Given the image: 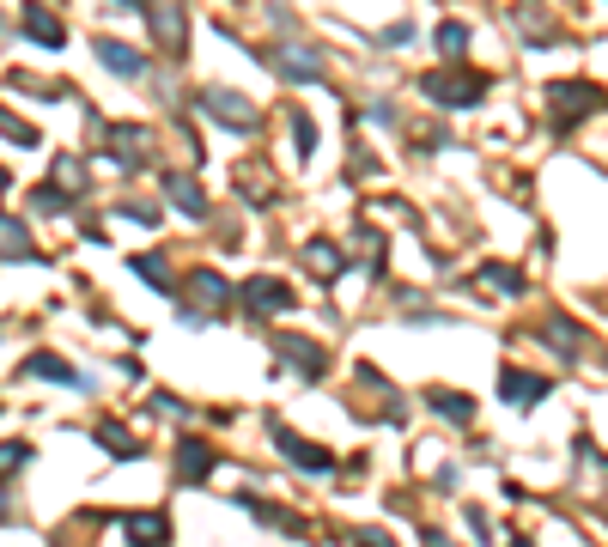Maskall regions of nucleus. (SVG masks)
I'll return each mask as SVG.
<instances>
[{
  "mask_svg": "<svg viewBox=\"0 0 608 547\" xmlns=\"http://www.w3.org/2000/svg\"><path fill=\"white\" fill-rule=\"evenodd\" d=\"M426 547H450V541H444V535H438V529H426Z\"/></svg>",
  "mask_w": 608,
  "mask_h": 547,
  "instance_id": "32",
  "label": "nucleus"
},
{
  "mask_svg": "<svg viewBox=\"0 0 608 547\" xmlns=\"http://www.w3.org/2000/svg\"><path fill=\"white\" fill-rule=\"evenodd\" d=\"M0 134L19 140V146H37V128H25V122H19V116H7V110H0Z\"/></svg>",
  "mask_w": 608,
  "mask_h": 547,
  "instance_id": "28",
  "label": "nucleus"
},
{
  "mask_svg": "<svg viewBox=\"0 0 608 547\" xmlns=\"http://www.w3.org/2000/svg\"><path fill=\"white\" fill-rule=\"evenodd\" d=\"M183 292H189L183 323H207V317H219V310L232 304V280H225L219 268H195V274L183 280Z\"/></svg>",
  "mask_w": 608,
  "mask_h": 547,
  "instance_id": "2",
  "label": "nucleus"
},
{
  "mask_svg": "<svg viewBox=\"0 0 608 547\" xmlns=\"http://www.w3.org/2000/svg\"><path fill=\"white\" fill-rule=\"evenodd\" d=\"M19 31H25L31 43H43V49H61V43H67L61 19H55L49 7H25V13H19Z\"/></svg>",
  "mask_w": 608,
  "mask_h": 547,
  "instance_id": "14",
  "label": "nucleus"
},
{
  "mask_svg": "<svg viewBox=\"0 0 608 547\" xmlns=\"http://www.w3.org/2000/svg\"><path fill=\"white\" fill-rule=\"evenodd\" d=\"M256 61H262V67H274L280 80H292V86H317V80H323V55H317V49H298V43L262 49Z\"/></svg>",
  "mask_w": 608,
  "mask_h": 547,
  "instance_id": "5",
  "label": "nucleus"
},
{
  "mask_svg": "<svg viewBox=\"0 0 608 547\" xmlns=\"http://www.w3.org/2000/svg\"><path fill=\"white\" fill-rule=\"evenodd\" d=\"M140 19H152V31H159V43L183 49V13H177V7H152V0H146V13H140Z\"/></svg>",
  "mask_w": 608,
  "mask_h": 547,
  "instance_id": "19",
  "label": "nucleus"
},
{
  "mask_svg": "<svg viewBox=\"0 0 608 547\" xmlns=\"http://www.w3.org/2000/svg\"><path fill=\"white\" fill-rule=\"evenodd\" d=\"M548 110H554V122H560V128H572V122H584V116L608 110V92H602V86H590V80H554V86H548Z\"/></svg>",
  "mask_w": 608,
  "mask_h": 547,
  "instance_id": "1",
  "label": "nucleus"
},
{
  "mask_svg": "<svg viewBox=\"0 0 608 547\" xmlns=\"http://www.w3.org/2000/svg\"><path fill=\"white\" fill-rule=\"evenodd\" d=\"M31 462V444H0V475H19Z\"/></svg>",
  "mask_w": 608,
  "mask_h": 547,
  "instance_id": "27",
  "label": "nucleus"
},
{
  "mask_svg": "<svg viewBox=\"0 0 608 547\" xmlns=\"http://www.w3.org/2000/svg\"><path fill=\"white\" fill-rule=\"evenodd\" d=\"M304 262H311L323 280H335V274L347 268V262H341V250H335V244H323V238H311V244H304Z\"/></svg>",
  "mask_w": 608,
  "mask_h": 547,
  "instance_id": "21",
  "label": "nucleus"
},
{
  "mask_svg": "<svg viewBox=\"0 0 608 547\" xmlns=\"http://www.w3.org/2000/svg\"><path fill=\"white\" fill-rule=\"evenodd\" d=\"M517 25H523L529 37H536V43H542V37H554V25H548L542 13H517Z\"/></svg>",
  "mask_w": 608,
  "mask_h": 547,
  "instance_id": "30",
  "label": "nucleus"
},
{
  "mask_svg": "<svg viewBox=\"0 0 608 547\" xmlns=\"http://www.w3.org/2000/svg\"><path fill=\"white\" fill-rule=\"evenodd\" d=\"M165 195L177 201V213H189V219H207V195H201V183H195V177H183V171H165Z\"/></svg>",
  "mask_w": 608,
  "mask_h": 547,
  "instance_id": "16",
  "label": "nucleus"
},
{
  "mask_svg": "<svg viewBox=\"0 0 608 547\" xmlns=\"http://www.w3.org/2000/svg\"><path fill=\"white\" fill-rule=\"evenodd\" d=\"M438 49H444L450 61H463V49H469V25H456V19H444V25H438Z\"/></svg>",
  "mask_w": 608,
  "mask_h": 547,
  "instance_id": "22",
  "label": "nucleus"
},
{
  "mask_svg": "<svg viewBox=\"0 0 608 547\" xmlns=\"http://www.w3.org/2000/svg\"><path fill=\"white\" fill-rule=\"evenodd\" d=\"M25 256H37L25 219H7V213H0V262H25Z\"/></svg>",
  "mask_w": 608,
  "mask_h": 547,
  "instance_id": "18",
  "label": "nucleus"
},
{
  "mask_svg": "<svg viewBox=\"0 0 608 547\" xmlns=\"http://www.w3.org/2000/svg\"><path fill=\"white\" fill-rule=\"evenodd\" d=\"M19 377H49V383H67V389H92V377L86 371H73L67 359H55V353H31L25 365H19Z\"/></svg>",
  "mask_w": 608,
  "mask_h": 547,
  "instance_id": "12",
  "label": "nucleus"
},
{
  "mask_svg": "<svg viewBox=\"0 0 608 547\" xmlns=\"http://www.w3.org/2000/svg\"><path fill=\"white\" fill-rule=\"evenodd\" d=\"M0 517H7V487H0Z\"/></svg>",
  "mask_w": 608,
  "mask_h": 547,
  "instance_id": "35",
  "label": "nucleus"
},
{
  "mask_svg": "<svg viewBox=\"0 0 608 547\" xmlns=\"http://www.w3.org/2000/svg\"><path fill=\"white\" fill-rule=\"evenodd\" d=\"M31 207H37V213H67V195H61L55 183H43V189H31Z\"/></svg>",
  "mask_w": 608,
  "mask_h": 547,
  "instance_id": "26",
  "label": "nucleus"
},
{
  "mask_svg": "<svg viewBox=\"0 0 608 547\" xmlns=\"http://www.w3.org/2000/svg\"><path fill=\"white\" fill-rule=\"evenodd\" d=\"M128 268H134V274H140V280H152V286H159V292H165V298H171V268H165V262H159V256H134V262H128Z\"/></svg>",
  "mask_w": 608,
  "mask_h": 547,
  "instance_id": "24",
  "label": "nucleus"
},
{
  "mask_svg": "<svg viewBox=\"0 0 608 547\" xmlns=\"http://www.w3.org/2000/svg\"><path fill=\"white\" fill-rule=\"evenodd\" d=\"M292 140H298V152H317V128H311V116H292Z\"/></svg>",
  "mask_w": 608,
  "mask_h": 547,
  "instance_id": "29",
  "label": "nucleus"
},
{
  "mask_svg": "<svg viewBox=\"0 0 608 547\" xmlns=\"http://www.w3.org/2000/svg\"><path fill=\"white\" fill-rule=\"evenodd\" d=\"M548 341H554L560 359H578V353H584V329H578L572 317H554V323H548Z\"/></svg>",
  "mask_w": 608,
  "mask_h": 547,
  "instance_id": "20",
  "label": "nucleus"
},
{
  "mask_svg": "<svg viewBox=\"0 0 608 547\" xmlns=\"http://www.w3.org/2000/svg\"><path fill=\"white\" fill-rule=\"evenodd\" d=\"M481 280H487L493 292H523V274H517V268H505V262H487V268H481Z\"/></svg>",
  "mask_w": 608,
  "mask_h": 547,
  "instance_id": "25",
  "label": "nucleus"
},
{
  "mask_svg": "<svg viewBox=\"0 0 608 547\" xmlns=\"http://www.w3.org/2000/svg\"><path fill=\"white\" fill-rule=\"evenodd\" d=\"M122 535H128L134 547H165V541H171V523H165L159 511H134V517H122Z\"/></svg>",
  "mask_w": 608,
  "mask_h": 547,
  "instance_id": "15",
  "label": "nucleus"
},
{
  "mask_svg": "<svg viewBox=\"0 0 608 547\" xmlns=\"http://www.w3.org/2000/svg\"><path fill=\"white\" fill-rule=\"evenodd\" d=\"M499 396H505V408H536V402L548 396V377H536V371H517V365H505V371H499Z\"/></svg>",
  "mask_w": 608,
  "mask_h": 547,
  "instance_id": "9",
  "label": "nucleus"
},
{
  "mask_svg": "<svg viewBox=\"0 0 608 547\" xmlns=\"http://www.w3.org/2000/svg\"><path fill=\"white\" fill-rule=\"evenodd\" d=\"M426 408L444 414L450 426H469V420H475V402H469V396H456V389H426Z\"/></svg>",
  "mask_w": 608,
  "mask_h": 547,
  "instance_id": "17",
  "label": "nucleus"
},
{
  "mask_svg": "<svg viewBox=\"0 0 608 547\" xmlns=\"http://www.w3.org/2000/svg\"><path fill=\"white\" fill-rule=\"evenodd\" d=\"M238 298H244L250 317H286V310L298 304V298H292V286H286V280H268V274L244 280V286H238Z\"/></svg>",
  "mask_w": 608,
  "mask_h": 547,
  "instance_id": "7",
  "label": "nucleus"
},
{
  "mask_svg": "<svg viewBox=\"0 0 608 547\" xmlns=\"http://www.w3.org/2000/svg\"><path fill=\"white\" fill-rule=\"evenodd\" d=\"M7 183H13V177H7V165H0V195H7Z\"/></svg>",
  "mask_w": 608,
  "mask_h": 547,
  "instance_id": "33",
  "label": "nucleus"
},
{
  "mask_svg": "<svg viewBox=\"0 0 608 547\" xmlns=\"http://www.w3.org/2000/svg\"><path fill=\"white\" fill-rule=\"evenodd\" d=\"M353 541H359V547H396V541H390V535H384V529H359V535H353Z\"/></svg>",
  "mask_w": 608,
  "mask_h": 547,
  "instance_id": "31",
  "label": "nucleus"
},
{
  "mask_svg": "<svg viewBox=\"0 0 608 547\" xmlns=\"http://www.w3.org/2000/svg\"><path fill=\"white\" fill-rule=\"evenodd\" d=\"M238 505H244L256 523H268V529H280V535H292V541L311 535V523H304L298 511H286V505H268V499H256V493H238Z\"/></svg>",
  "mask_w": 608,
  "mask_h": 547,
  "instance_id": "10",
  "label": "nucleus"
},
{
  "mask_svg": "<svg viewBox=\"0 0 608 547\" xmlns=\"http://www.w3.org/2000/svg\"><path fill=\"white\" fill-rule=\"evenodd\" d=\"M511 547H536V541H523V535H511Z\"/></svg>",
  "mask_w": 608,
  "mask_h": 547,
  "instance_id": "34",
  "label": "nucleus"
},
{
  "mask_svg": "<svg viewBox=\"0 0 608 547\" xmlns=\"http://www.w3.org/2000/svg\"><path fill=\"white\" fill-rule=\"evenodd\" d=\"M487 92V80H481V73H420V98L426 104H438V110H463V104H475Z\"/></svg>",
  "mask_w": 608,
  "mask_h": 547,
  "instance_id": "3",
  "label": "nucleus"
},
{
  "mask_svg": "<svg viewBox=\"0 0 608 547\" xmlns=\"http://www.w3.org/2000/svg\"><path fill=\"white\" fill-rule=\"evenodd\" d=\"M274 353H280V365H292L304 383H317V377L329 371V353H323L317 341H304V335H280V341H274Z\"/></svg>",
  "mask_w": 608,
  "mask_h": 547,
  "instance_id": "8",
  "label": "nucleus"
},
{
  "mask_svg": "<svg viewBox=\"0 0 608 547\" xmlns=\"http://www.w3.org/2000/svg\"><path fill=\"white\" fill-rule=\"evenodd\" d=\"M201 110H207L219 128H232V134H256V122H262V116H256V104H250L244 92H219V86H213V92H201Z\"/></svg>",
  "mask_w": 608,
  "mask_h": 547,
  "instance_id": "6",
  "label": "nucleus"
},
{
  "mask_svg": "<svg viewBox=\"0 0 608 547\" xmlns=\"http://www.w3.org/2000/svg\"><path fill=\"white\" fill-rule=\"evenodd\" d=\"M268 432H274V450L298 468V475H329V468H335V450H323V444H311V438H298L292 426L268 420Z\"/></svg>",
  "mask_w": 608,
  "mask_h": 547,
  "instance_id": "4",
  "label": "nucleus"
},
{
  "mask_svg": "<svg viewBox=\"0 0 608 547\" xmlns=\"http://www.w3.org/2000/svg\"><path fill=\"white\" fill-rule=\"evenodd\" d=\"M213 462H219V456H213V444L183 438V444H177V481H183V487H201V481L213 475Z\"/></svg>",
  "mask_w": 608,
  "mask_h": 547,
  "instance_id": "11",
  "label": "nucleus"
},
{
  "mask_svg": "<svg viewBox=\"0 0 608 547\" xmlns=\"http://www.w3.org/2000/svg\"><path fill=\"white\" fill-rule=\"evenodd\" d=\"M98 444H104L110 456H140V444H134V438H128L116 420H104V426H98Z\"/></svg>",
  "mask_w": 608,
  "mask_h": 547,
  "instance_id": "23",
  "label": "nucleus"
},
{
  "mask_svg": "<svg viewBox=\"0 0 608 547\" xmlns=\"http://www.w3.org/2000/svg\"><path fill=\"white\" fill-rule=\"evenodd\" d=\"M92 49H98V61H104L110 73H122V80H140V73H146V55L128 49V43H116V37H98Z\"/></svg>",
  "mask_w": 608,
  "mask_h": 547,
  "instance_id": "13",
  "label": "nucleus"
}]
</instances>
